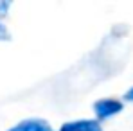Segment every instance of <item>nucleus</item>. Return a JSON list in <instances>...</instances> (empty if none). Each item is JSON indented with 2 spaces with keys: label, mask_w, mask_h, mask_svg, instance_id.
Instances as JSON below:
<instances>
[{
  "label": "nucleus",
  "mask_w": 133,
  "mask_h": 131,
  "mask_svg": "<svg viewBox=\"0 0 133 131\" xmlns=\"http://www.w3.org/2000/svg\"><path fill=\"white\" fill-rule=\"evenodd\" d=\"M124 97H126L128 101H133V88H131V90H128V92H126V95H124Z\"/></svg>",
  "instance_id": "obj_5"
},
{
  "label": "nucleus",
  "mask_w": 133,
  "mask_h": 131,
  "mask_svg": "<svg viewBox=\"0 0 133 131\" xmlns=\"http://www.w3.org/2000/svg\"><path fill=\"white\" fill-rule=\"evenodd\" d=\"M59 131H103L99 122L95 120H72L63 124Z\"/></svg>",
  "instance_id": "obj_3"
},
{
  "label": "nucleus",
  "mask_w": 133,
  "mask_h": 131,
  "mask_svg": "<svg viewBox=\"0 0 133 131\" xmlns=\"http://www.w3.org/2000/svg\"><path fill=\"white\" fill-rule=\"evenodd\" d=\"M9 38V34H7V31H5V27H4V23L0 22V40H7Z\"/></svg>",
  "instance_id": "obj_4"
},
{
  "label": "nucleus",
  "mask_w": 133,
  "mask_h": 131,
  "mask_svg": "<svg viewBox=\"0 0 133 131\" xmlns=\"http://www.w3.org/2000/svg\"><path fill=\"white\" fill-rule=\"evenodd\" d=\"M7 131H54L52 126L43 119H25L22 122L15 124Z\"/></svg>",
  "instance_id": "obj_2"
},
{
  "label": "nucleus",
  "mask_w": 133,
  "mask_h": 131,
  "mask_svg": "<svg viewBox=\"0 0 133 131\" xmlns=\"http://www.w3.org/2000/svg\"><path fill=\"white\" fill-rule=\"evenodd\" d=\"M122 109V102L117 99H101L94 104V111L99 119H110Z\"/></svg>",
  "instance_id": "obj_1"
}]
</instances>
